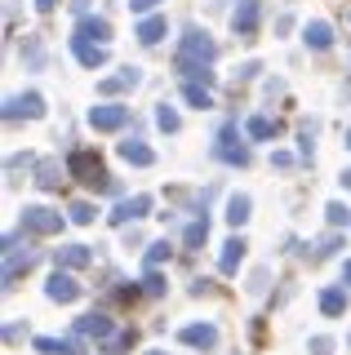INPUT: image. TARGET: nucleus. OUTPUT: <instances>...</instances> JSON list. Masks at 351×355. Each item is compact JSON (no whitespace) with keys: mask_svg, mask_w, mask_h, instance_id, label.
Instances as JSON below:
<instances>
[{"mask_svg":"<svg viewBox=\"0 0 351 355\" xmlns=\"http://www.w3.org/2000/svg\"><path fill=\"white\" fill-rule=\"evenodd\" d=\"M218 58V44L209 40V31H200V27H187L182 31V44H178V71L182 76H191L196 85H209L214 76H209V62Z\"/></svg>","mask_w":351,"mask_h":355,"instance_id":"obj_1","label":"nucleus"},{"mask_svg":"<svg viewBox=\"0 0 351 355\" xmlns=\"http://www.w3.org/2000/svg\"><path fill=\"white\" fill-rule=\"evenodd\" d=\"M67 169H71V178H80V182H89V187H98V191H116V182H112V178H107V169H103V160H98L94 151H71Z\"/></svg>","mask_w":351,"mask_h":355,"instance_id":"obj_2","label":"nucleus"},{"mask_svg":"<svg viewBox=\"0 0 351 355\" xmlns=\"http://www.w3.org/2000/svg\"><path fill=\"white\" fill-rule=\"evenodd\" d=\"M23 231H31V236H58L62 214H53L45 205H31V209H23Z\"/></svg>","mask_w":351,"mask_h":355,"instance_id":"obj_3","label":"nucleus"},{"mask_svg":"<svg viewBox=\"0 0 351 355\" xmlns=\"http://www.w3.org/2000/svg\"><path fill=\"white\" fill-rule=\"evenodd\" d=\"M214 155H218L223 164H236V169H245V164H249V147L236 138V129H232V125H227L223 133H218V142H214Z\"/></svg>","mask_w":351,"mask_h":355,"instance_id":"obj_4","label":"nucleus"},{"mask_svg":"<svg viewBox=\"0 0 351 355\" xmlns=\"http://www.w3.org/2000/svg\"><path fill=\"white\" fill-rule=\"evenodd\" d=\"M89 125H94L98 133L125 129V125H129V107H120V103H103V107H89Z\"/></svg>","mask_w":351,"mask_h":355,"instance_id":"obj_5","label":"nucleus"},{"mask_svg":"<svg viewBox=\"0 0 351 355\" xmlns=\"http://www.w3.org/2000/svg\"><path fill=\"white\" fill-rule=\"evenodd\" d=\"M76 40H94V44H107L112 40V22L107 18H98V14H85L80 22H76V31H71Z\"/></svg>","mask_w":351,"mask_h":355,"instance_id":"obj_6","label":"nucleus"},{"mask_svg":"<svg viewBox=\"0 0 351 355\" xmlns=\"http://www.w3.org/2000/svg\"><path fill=\"white\" fill-rule=\"evenodd\" d=\"M45 297L49 302H76V297H80V284H76L67 271H53L49 284H45Z\"/></svg>","mask_w":351,"mask_h":355,"instance_id":"obj_7","label":"nucleus"},{"mask_svg":"<svg viewBox=\"0 0 351 355\" xmlns=\"http://www.w3.org/2000/svg\"><path fill=\"white\" fill-rule=\"evenodd\" d=\"M151 209V196H134V200H120V205L107 214V222L112 227H125V222H134V218H142Z\"/></svg>","mask_w":351,"mask_h":355,"instance_id":"obj_8","label":"nucleus"},{"mask_svg":"<svg viewBox=\"0 0 351 355\" xmlns=\"http://www.w3.org/2000/svg\"><path fill=\"white\" fill-rule=\"evenodd\" d=\"M258 0H240V5L232 9V27H236V36H254L258 31Z\"/></svg>","mask_w":351,"mask_h":355,"instance_id":"obj_9","label":"nucleus"},{"mask_svg":"<svg viewBox=\"0 0 351 355\" xmlns=\"http://www.w3.org/2000/svg\"><path fill=\"white\" fill-rule=\"evenodd\" d=\"M178 342L200 347V351H214L218 347V329L214 324H187V329H178Z\"/></svg>","mask_w":351,"mask_h":355,"instance_id":"obj_10","label":"nucleus"},{"mask_svg":"<svg viewBox=\"0 0 351 355\" xmlns=\"http://www.w3.org/2000/svg\"><path fill=\"white\" fill-rule=\"evenodd\" d=\"M18 116H45V98H40V94L9 98V107H5V120H18Z\"/></svg>","mask_w":351,"mask_h":355,"instance_id":"obj_11","label":"nucleus"},{"mask_svg":"<svg viewBox=\"0 0 351 355\" xmlns=\"http://www.w3.org/2000/svg\"><path fill=\"white\" fill-rule=\"evenodd\" d=\"M94 253L85 249V244H62L58 249V271H80V266H89Z\"/></svg>","mask_w":351,"mask_h":355,"instance_id":"obj_12","label":"nucleus"},{"mask_svg":"<svg viewBox=\"0 0 351 355\" xmlns=\"http://www.w3.org/2000/svg\"><path fill=\"white\" fill-rule=\"evenodd\" d=\"M138 80H142L138 67H125L120 76H107V80H98V94H120V89H134Z\"/></svg>","mask_w":351,"mask_h":355,"instance_id":"obj_13","label":"nucleus"},{"mask_svg":"<svg viewBox=\"0 0 351 355\" xmlns=\"http://www.w3.org/2000/svg\"><path fill=\"white\" fill-rule=\"evenodd\" d=\"M71 49H76V58H80L85 67H103V62H107V44H94V40H76V36H71Z\"/></svg>","mask_w":351,"mask_h":355,"instance_id":"obj_14","label":"nucleus"},{"mask_svg":"<svg viewBox=\"0 0 351 355\" xmlns=\"http://www.w3.org/2000/svg\"><path fill=\"white\" fill-rule=\"evenodd\" d=\"M240 258H245V240L240 236H232L223 244V258H218V266H223V275H236L240 271Z\"/></svg>","mask_w":351,"mask_h":355,"instance_id":"obj_15","label":"nucleus"},{"mask_svg":"<svg viewBox=\"0 0 351 355\" xmlns=\"http://www.w3.org/2000/svg\"><path fill=\"white\" fill-rule=\"evenodd\" d=\"M302 40H307V49H329V44H334V27H329V22H307Z\"/></svg>","mask_w":351,"mask_h":355,"instance_id":"obj_16","label":"nucleus"},{"mask_svg":"<svg viewBox=\"0 0 351 355\" xmlns=\"http://www.w3.org/2000/svg\"><path fill=\"white\" fill-rule=\"evenodd\" d=\"M76 333H89V338H107V333H112V320H107L103 311H89V315L76 320Z\"/></svg>","mask_w":351,"mask_h":355,"instance_id":"obj_17","label":"nucleus"},{"mask_svg":"<svg viewBox=\"0 0 351 355\" xmlns=\"http://www.w3.org/2000/svg\"><path fill=\"white\" fill-rule=\"evenodd\" d=\"M164 31H169V22H164L160 14H151V18H142V22H138V31H134V36H138L142 44H160Z\"/></svg>","mask_w":351,"mask_h":355,"instance_id":"obj_18","label":"nucleus"},{"mask_svg":"<svg viewBox=\"0 0 351 355\" xmlns=\"http://www.w3.org/2000/svg\"><path fill=\"white\" fill-rule=\"evenodd\" d=\"M245 133H249V138H254V142H267V138H276V133H280V125H276V120H271V116H249Z\"/></svg>","mask_w":351,"mask_h":355,"instance_id":"obj_19","label":"nucleus"},{"mask_svg":"<svg viewBox=\"0 0 351 355\" xmlns=\"http://www.w3.org/2000/svg\"><path fill=\"white\" fill-rule=\"evenodd\" d=\"M36 351H49V355H85L80 342H62V338H36Z\"/></svg>","mask_w":351,"mask_h":355,"instance_id":"obj_20","label":"nucleus"},{"mask_svg":"<svg viewBox=\"0 0 351 355\" xmlns=\"http://www.w3.org/2000/svg\"><path fill=\"white\" fill-rule=\"evenodd\" d=\"M182 103H191V107H214V98H209V85H196V80H187L182 85Z\"/></svg>","mask_w":351,"mask_h":355,"instance_id":"obj_21","label":"nucleus"},{"mask_svg":"<svg viewBox=\"0 0 351 355\" xmlns=\"http://www.w3.org/2000/svg\"><path fill=\"white\" fill-rule=\"evenodd\" d=\"M120 155H125L129 164H151L156 155H151V147H142L138 138H129V142H120Z\"/></svg>","mask_w":351,"mask_h":355,"instance_id":"obj_22","label":"nucleus"},{"mask_svg":"<svg viewBox=\"0 0 351 355\" xmlns=\"http://www.w3.org/2000/svg\"><path fill=\"white\" fill-rule=\"evenodd\" d=\"M320 311H325V315H343V311H347V293H343V288H325V293H320Z\"/></svg>","mask_w":351,"mask_h":355,"instance_id":"obj_23","label":"nucleus"},{"mask_svg":"<svg viewBox=\"0 0 351 355\" xmlns=\"http://www.w3.org/2000/svg\"><path fill=\"white\" fill-rule=\"evenodd\" d=\"M245 218H249V196H232V200H227V222L240 227Z\"/></svg>","mask_w":351,"mask_h":355,"instance_id":"obj_24","label":"nucleus"},{"mask_svg":"<svg viewBox=\"0 0 351 355\" xmlns=\"http://www.w3.org/2000/svg\"><path fill=\"white\" fill-rule=\"evenodd\" d=\"M205 240H209V222H191V227L182 231V244H187V249H200Z\"/></svg>","mask_w":351,"mask_h":355,"instance_id":"obj_25","label":"nucleus"},{"mask_svg":"<svg viewBox=\"0 0 351 355\" xmlns=\"http://www.w3.org/2000/svg\"><path fill=\"white\" fill-rule=\"evenodd\" d=\"M94 214H98V209L89 205V200H76V205L67 209V218H71V222H80V227H89V222H94Z\"/></svg>","mask_w":351,"mask_h":355,"instance_id":"obj_26","label":"nucleus"},{"mask_svg":"<svg viewBox=\"0 0 351 355\" xmlns=\"http://www.w3.org/2000/svg\"><path fill=\"white\" fill-rule=\"evenodd\" d=\"M58 173H62V164H58V160H45V164H40V178H36V182H40V187H58Z\"/></svg>","mask_w":351,"mask_h":355,"instance_id":"obj_27","label":"nucleus"},{"mask_svg":"<svg viewBox=\"0 0 351 355\" xmlns=\"http://www.w3.org/2000/svg\"><path fill=\"white\" fill-rule=\"evenodd\" d=\"M325 214H329V227H347V218H351V209H347V205H338V200H334V205H329V209H325Z\"/></svg>","mask_w":351,"mask_h":355,"instance_id":"obj_28","label":"nucleus"},{"mask_svg":"<svg viewBox=\"0 0 351 355\" xmlns=\"http://www.w3.org/2000/svg\"><path fill=\"white\" fill-rule=\"evenodd\" d=\"M156 125H160L164 133H173V129H178V111H173V107H160V111H156Z\"/></svg>","mask_w":351,"mask_h":355,"instance_id":"obj_29","label":"nucleus"},{"mask_svg":"<svg viewBox=\"0 0 351 355\" xmlns=\"http://www.w3.org/2000/svg\"><path fill=\"white\" fill-rule=\"evenodd\" d=\"M164 258H169V240H156V244L147 249V266H160Z\"/></svg>","mask_w":351,"mask_h":355,"instance_id":"obj_30","label":"nucleus"},{"mask_svg":"<svg viewBox=\"0 0 351 355\" xmlns=\"http://www.w3.org/2000/svg\"><path fill=\"white\" fill-rule=\"evenodd\" d=\"M142 293H164V280L156 271H147V280H142Z\"/></svg>","mask_w":351,"mask_h":355,"instance_id":"obj_31","label":"nucleus"},{"mask_svg":"<svg viewBox=\"0 0 351 355\" xmlns=\"http://www.w3.org/2000/svg\"><path fill=\"white\" fill-rule=\"evenodd\" d=\"M334 351V338H311V355H329Z\"/></svg>","mask_w":351,"mask_h":355,"instance_id":"obj_32","label":"nucleus"},{"mask_svg":"<svg viewBox=\"0 0 351 355\" xmlns=\"http://www.w3.org/2000/svg\"><path fill=\"white\" fill-rule=\"evenodd\" d=\"M160 0H129V9H134V14H147V9H156Z\"/></svg>","mask_w":351,"mask_h":355,"instance_id":"obj_33","label":"nucleus"},{"mask_svg":"<svg viewBox=\"0 0 351 355\" xmlns=\"http://www.w3.org/2000/svg\"><path fill=\"white\" fill-rule=\"evenodd\" d=\"M53 5H58V0H36V9H45V14H49Z\"/></svg>","mask_w":351,"mask_h":355,"instance_id":"obj_34","label":"nucleus"},{"mask_svg":"<svg viewBox=\"0 0 351 355\" xmlns=\"http://www.w3.org/2000/svg\"><path fill=\"white\" fill-rule=\"evenodd\" d=\"M343 284H351V262H347V266H343Z\"/></svg>","mask_w":351,"mask_h":355,"instance_id":"obj_35","label":"nucleus"},{"mask_svg":"<svg viewBox=\"0 0 351 355\" xmlns=\"http://www.w3.org/2000/svg\"><path fill=\"white\" fill-rule=\"evenodd\" d=\"M343 187H347V191H351V169H347V173H343Z\"/></svg>","mask_w":351,"mask_h":355,"instance_id":"obj_36","label":"nucleus"},{"mask_svg":"<svg viewBox=\"0 0 351 355\" xmlns=\"http://www.w3.org/2000/svg\"><path fill=\"white\" fill-rule=\"evenodd\" d=\"M71 5H76V9H85V5H89V0H71Z\"/></svg>","mask_w":351,"mask_h":355,"instance_id":"obj_37","label":"nucleus"},{"mask_svg":"<svg viewBox=\"0 0 351 355\" xmlns=\"http://www.w3.org/2000/svg\"><path fill=\"white\" fill-rule=\"evenodd\" d=\"M347 147H351V129H347Z\"/></svg>","mask_w":351,"mask_h":355,"instance_id":"obj_38","label":"nucleus"},{"mask_svg":"<svg viewBox=\"0 0 351 355\" xmlns=\"http://www.w3.org/2000/svg\"><path fill=\"white\" fill-rule=\"evenodd\" d=\"M147 355H164V351H147Z\"/></svg>","mask_w":351,"mask_h":355,"instance_id":"obj_39","label":"nucleus"},{"mask_svg":"<svg viewBox=\"0 0 351 355\" xmlns=\"http://www.w3.org/2000/svg\"><path fill=\"white\" fill-rule=\"evenodd\" d=\"M347 342H351V333H347Z\"/></svg>","mask_w":351,"mask_h":355,"instance_id":"obj_40","label":"nucleus"}]
</instances>
